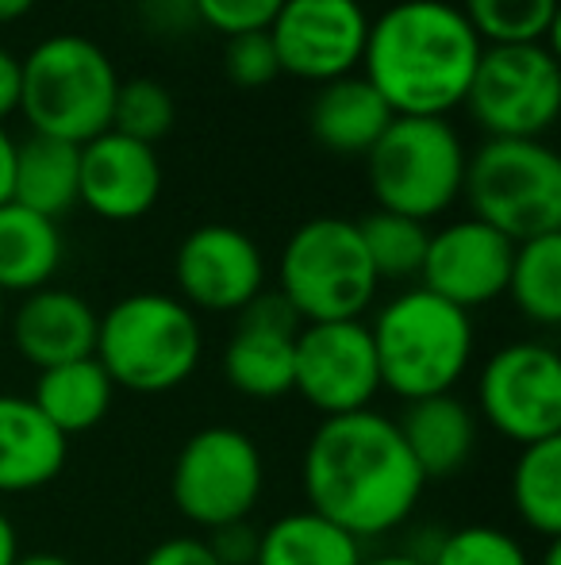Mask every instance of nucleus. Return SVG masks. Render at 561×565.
Returning a JSON list of instances; mask_svg holds the SVG:
<instances>
[{"instance_id": "9d476101", "label": "nucleus", "mask_w": 561, "mask_h": 565, "mask_svg": "<svg viewBox=\"0 0 561 565\" xmlns=\"http://www.w3.org/2000/svg\"><path fill=\"white\" fill-rule=\"evenodd\" d=\"M465 108L488 139H542L561 108L554 43L485 46L465 93Z\"/></svg>"}, {"instance_id": "a211bd4d", "label": "nucleus", "mask_w": 561, "mask_h": 565, "mask_svg": "<svg viewBox=\"0 0 561 565\" xmlns=\"http://www.w3.org/2000/svg\"><path fill=\"white\" fill-rule=\"evenodd\" d=\"M97 308L74 289L46 285L20 300L12 312V347L35 370L93 358L97 350Z\"/></svg>"}, {"instance_id": "f257e3e1", "label": "nucleus", "mask_w": 561, "mask_h": 565, "mask_svg": "<svg viewBox=\"0 0 561 565\" xmlns=\"http://www.w3.org/2000/svg\"><path fill=\"white\" fill-rule=\"evenodd\" d=\"M300 484L308 508L362 546L408 527L427 489L397 419L377 408L323 419L300 458Z\"/></svg>"}, {"instance_id": "2eb2a0df", "label": "nucleus", "mask_w": 561, "mask_h": 565, "mask_svg": "<svg viewBox=\"0 0 561 565\" xmlns=\"http://www.w3.org/2000/svg\"><path fill=\"white\" fill-rule=\"evenodd\" d=\"M511 258H516V243L496 227L473 216L450 220L446 227L431 231L427 238L423 269L416 285L473 316V308H485L504 297Z\"/></svg>"}, {"instance_id": "6ab92c4d", "label": "nucleus", "mask_w": 561, "mask_h": 565, "mask_svg": "<svg viewBox=\"0 0 561 565\" xmlns=\"http://www.w3.org/2000/svg\"><path fill=\"white\" fill-rule=\"evenodd\" d=\"M412 461L420 466L423 481L457 477L473 461L481 443V419L457 393L408 401L397 419Z\"/></svg>"}, {"instance_id": "5701e85b", "label": "nucleus", "mask_w": 561, "mask_h": 565, "mask_svg": "<svg viewBox=\"0 0 561 565\" xmlns=\"http://www.w3.org/2000/svg\"><path fill=\"white\" fill-rule=\"evenodd\" d=\"M62 266V231L54 220L8 201L0 209V292L28 297L46 289Z\"/></svg>"}, {"instance_id": "72a5a7b5", "label": "nucleus", "mask_w": 561, "mask_h": 565, "mask_svg": "<svg viewBox=\"0 0 561 565\" xmlns=\"http://www.w3.org/2000/svg\"><path fill=\"white\" fill-rule=\"evenodd\" d=\"M208 551L216 554L219 565H255L258 554V527L250 520L242 523H227L219 531H208Z\"/></svg>"}, {"instance_id": "473e14b6", "label": "nucleus", "mask_w": 561, "mask_h": 565, "mask_svg": "<svg viewBox=\"0 0 561 565\" xmlns=\"http://www.w3.org/2000/svg\"><path fill=\"white\" fill-rule=\"evenodd\" d=\"M284 0H193L196 23H204L216 35H247V31H266L273 15L281 12Z\"/></svg>"}, {"instance_id": "6e6552de", "label": "nucleus", "mask_w": 561, "mask_h": 565, "mask_svg": "<svg viewBox=\"0 0 561 565\" xmlns=\"http://www.w3.org/2000/svg\"><path fill=\"white\" fill-rule=\"evenodd\" d=\"M470 216L511 243L561 231V158L542 139H485L465 162Z\"/></svg>"}, {"instance_id": "7c9ffc66", "label": "nucleus", "mask_w": 561, "mask_h": 565, "mask_svg": "<svg viewBox=\"0 0 561 565\" xmlns=\"http://www.w3.org/2000/svg\"><path fill=\"white\" fill-rule=\"evenodd\" d=\"M427 565H535V562L511 531H500L493 523H470V527L439 535Z\"/></svg>"}, {"instance_id": "a878e982", "label": "nucleus", "mask_w": 561, "mask_h": 565, "mask_svg": "<svg viewBox=\"0 0 561 565\" xmlns=\"http://www.w3.org/2000/svg\"><path fill=\"white\" fill-rule=\"evenodd\" d=\"M504 297L516 305L524 320L535 328H558L561 323V231L516 243L508 289Z\"/></svg>"}, {"instance_id": "c756f323", "label": "nucleus", "mask_w": 561, "mask_h": 565, "mask_svg": "<svg viewBox=\"0 0 561 565\" xmlns=\"http://www.w3.org/2000/svg\"><path fill=\"white\" fill-rule=\"evenodd\" d=\"M173 119H177V105H173V93L165 89L154 77H131L116 89L112 105V127L108 131H120L136 142L158 147L165 135L173 131Z\"/></svg>"}, {"instance_id": "37998d69", "label": "nucleus", "mask_w": 561, "mask_h": 565, "mask_svg": "<svg viewBox=\"0 0 561 565\" xmlns=\"http://www.w3.org/2000/svg\"><path fill=\"white\" fill-rule=\"evenodd\" d=\"M535 565H561V539H550L547 551H542V558Z\"/></svg>"}, {"instance_id": "e433bc0d", "label": "nucleus", "mask_w": 561, "mask_h": 565, "mask_svg": "<svg viewBox=\"0 0 561 565\" xmlns=\"http://www.w3.org/2000/svg\"><path fill=\"white\" fill-rule=\"evenodd\" d=\"M15 113H20V58L0 46V127Z\"/></svg>"}, {"instance_id": "2f4dec72", "label": "nucleus", "mask_w": 561, "mask_h": 565, "mask_svg": "<svg viewBox=\"0 0 561 565\" xmlns=\"http://www.w3.org/2000/svg\"><path fill=\"white\" fill-rule=\"evenodd\" d=\"M224 66H227V77H231L239 89H266V85H273L281 77L270 31H247V35L227 39Z\"/></svg>"}, {"instance_id": "c85d7f7f", "label": "nucleus", "mask_w": 561, "mask_h": 565, "mask_svg": "<svg viewBox=\"0 0 561 565\" xmlns=\"http://www.w3.org/2000/svg\"><path fill=\"white\" fill-rule=\"evenodd\" d=\"M358 235L374 262L377 281H420L427 238H431L427 224L377 209L374 216L358 220Z\"/></svg>"}, {"instance_id": "393cba45", "label": "nucleus", "mask_w": 561, "mask_h": 565, "mask_svg": "<svg viewBox=\"0 0 561 565\" xmlns=\"http://www.w3.org/2000/svg\"><path fill=\"white\" fill-rule=\"evenodd\" d=\"M366 546L312 508L284 512L258 531L255 565H362Z\"/></svg>"}, {"instance_id": "423d86ee", "label": "nucleus", "mask_w": 561, "mask_h": 565, "mask_svg": "<svg viewBox=\"0 0 561 565\" xmlns=\"http://www.w3.org/2000/svg\"><path fill=\"white\" fill-rule=\"evenodd\" d=\"M377 289L381 281L354 220L315 216L284 238L278 297L300 323L362 320L377 305Z\"/></svg>"}, {"instance_id": "b1692460", "label": "nucleus", "mask_w": 561, "mask_h": 565, "mask_svg": "<svg viewBox=\"0 0 561 565\" xmlns=\"http://www.w3.org/2000/svg\"><path fill=\"white\" fill-rule=\"evenodd\" d=\"M112 401H116V385L108 381V373L100 370L97 358H77V362L39 370L35 393H31V404H35L66 439L69 435L93 431V427L112 412Z\"/></svg>"}, {"instance_id": "aec40b11", "label": "nucleus", "mask_w": 561, "mask_h": 565, "mask_svg": "<svg viewBox=\"0 0 561 565\" xmlns=\"http://www.w3.org/2000/svg\"><path fill=\"white\" fill-rule=\"evenodd\" d=\"M69 439L31 404L0 393V497L39 492L66 469Z\"/></svg>"}, {"instance_id": "f704fd0d", "label": "nucleus", "mask_w": 561, "mask_h": 565, "mask_svg": "<svg viewBox=\"0 0 561 565\" xmlns=\"http://www.w3.org/2000/svg\"><path fill=\"white\" fill-rule=\"evenodd\" d=\"M139 565H219L216 554L208 551V543L196 535H173L162 539L158 546H150L147 558Z\"/></svg>"}, {"instance_id": "20e7f679", "label": "nucleus", "mask_w": 561, "mask_h": 565, "mask_svg": "<svg viewBox=\"0 0 561 565\" xmlns=\"http://www.w3.org/2000/svg\"><path fill=\"white\" fill-rule=\"evenodd\" d=\"M120 89L112 58L89 35L58 31L20 58V113L31 135L85 147L112 127V105Z\"/></svg>"}, {"instance_id": "f3484780", "label": "nucleus", "mask_w": 561, "mask_h": 565, "mask_svg": "<svg viewBox=\"0 0 561 565\" xmlns=\"http://www.w3.org/2000/svg\"><path fill=\"white\" fill-rule=\"evenodd\" d=\"M300 320L278 292H262L239 312L224 347V381L247 401H281L292 393Z\"/></svg>"}, {"instance_id": "0eeeda50", "label": "nucleus", "mask_w": 561, "mask_h": 565, "mask_svg": "<svg viewBox=\"0 0 561 565\" xmlns=\"http://www.w3.org/2000/svg\"><path fill=\"white\" fill-rule=\"evenodd\" d=\"M470 150L442 116H397L366 154L369 193L377 209L416 224L446 216L462 201Z\"/></svg>"}, {"instance_id": "f8f14e48", "label": "nucleus", "mask_w": 561, "mask_h": 565, "mask_svg": "<svg viewBox=\"0 0 561 565\" xmlns=\"http://www.w3.org/2000/svg\"><path fill=\"white\" fill-rule=\"evenodd\" d=\"M292 393L323 419L374 408L381 393L374 335L366 320L300 323Z\"/></svg>"}, {"instance_id": "58836bf2", "label": "nucleus", "mask_w": 561, "mask_h": 565, "mask_svg": "<svg viewBox=\"0 0 561 565\" xmlns=\"http://www.w3.org/2000/svg\"><path fill=\"white\" fill-rule=\"evenodd\" d=\"M20 531H15L12 515L0 508V565H15V558H20Z\"/></svg>"}, {"instance_id": "9b49d317", "label": "nucleus", "mask_w": 561, "mask_h": 565, "mask_svg": "<svg viewBox=\"0 0 561 565\" xmlns=\"http://www.w3.org/2000/svg\"><path fill=\"white\" fill-rule=\"evenodd\" d=\"M477 419L500 439L535 447L561 435V358L550 342L516 339L477 373Z\"/></svg>"}, {"instance_id": "79ce46f5", "label": "nucleus", "mask_w": 561, "mask_h": 565, "mask_svg": "<svg viewBox=\"0 0 561 565\" xmlns=\"http://www.w3.org/2000/svg\"><path fill=\"white\" fill-rule=\"evenodd\" d=\"M15 565H74L66 554H51V551H35V554H20Z\"/></svg>"}, {"instance_id": "39448f33", "label": "nucleus", "mask_w": 561, "mask_h": 565, "mask_svg": "<svg viewBox=\"0 0 561 565\" xmlns=\"http://www.w3.org/2000/svg\"><path fill=\"white\" fill-rule=\"evenodd\" d=\"M93 358L116 388L139 396L173 393L201 370V316L173 292H131L100 316Z\"/></svg>"}, {"instance_id": "dca6fc26", "label": "nucleus", "mask_w": 561, "mask_h": 565, "mask_svg": "<svg viewBox=\"0 0 561 565\" xmlns=\"http://www.w3.org/2000/svg\"><path fill=\"white\" fill-rule=\"evenodd\" d=\"M162 196L158 147L136 142L120 131L89 139L77 158V204L108 224L142 220Z\"/></svg>"}, {"instance_id": "ea45409f", "label": "nucleus", "mask_w": 561, "mask_h": 565, "mask_svg": "<svg viewBox=\"0 0 561 565\" xmlns=\"http://www.w3.org/2000/svg\"><path fill=\"white\" fill-rule=\"evenodd\" d=\"M39 0H0V28H8V23H20L23 15L35 12Z\"/></svg>"}, {"instance_id": "ddd939ff", "label": "nucleus", "mask_w": 561, "mask_h": 565, "mask_svg": "<svg viewBox=\"0 0 561 565\" xmlns=\"http://www.w3.org/2000/svg\"><path fill=\"white\" fill-rule=\"evenodd\" d=\"M369 20L362 0H284L266 31L281 74L327 85L362 70Z\"/></svg>"}, {"instance_id": "412c9836", "label": "nucleus", "mask_w": 561, "mask_h": 565, "mask_svg": "<svg viewBox=\"0 0 561 565\" xmlns=\"http://www.w3.org/2000/svg\"><path fill=\"white\" fill-rule=\"evenodd\" d=\"M392 119V108L362 74L320 85L308 105V127L315 142L343 158H366Z\"/></svg>"}, {"instance_id": "a19ab883", "label": "nucleus", "mask_w": 561, "mask_h": 565, "mask_svg": "<svg viewBox=\"0 0 561 565\" xmlns=\"http://www.w3.org/2000/svg\"><path fill=\"white\" fill-rule=\"evenodd\" d=\"M362 565H423V562L412 558L408 551H389V554H374V558H362Z\"/></svg>"}, {"instance_id": "4468645a", "label": "nucleus", "mask_w": 561, "mask_h": 565, "mask_svg": "<svg viewBox=\"0 0 561 565\" xmlns=\"http://www.w3.org/2000/svg\"><path fill=\"white\" fill-rule=\"evenodd\" d=\"M266 254L242 227L201 224L173 254V297L193 312L239 316L266 292Z\"/></svg>"}, {"instance_id": "1a4fd4ad", "label": "nucleus", "mask_w": 561, "mask_h": 565, "mask_svg": "<svg viewBox=\"0 0 561 565\" xmlns=\"http://www.w3.org/2000/svg\"><path fill=\"white\" fill-rule=\"evenodd\" d=\"M266 492V458L242 427L212 424L181 443L170 497L193 527L219 531L255 515Z\"/></svg>"}, {"instance_id": "bb28decb", "label": "nucleus", "mask_w": 561, "mask_h": 565, "mask_svg": "<svg viewBox=\"0 0 561 565\" xmlns=\"http://www.w3.org/2000/svg\"><path fill=\"white\" fill-rule=\"evenodd\" d=\"M511 508L535 535L561 539V435L535 447H519L511 466Z\"/></svg>"}, {"instance_id": "4be33fe9", "label": "nucleus", "mask_w": 561, "mask_h": 565, "mask_svg": "<svg viewBox=\"0 0 561 565\" xmlns=\"http://www.w3.org/2000/svg\"><path fill=\"white\" fill-rule=\"evenodd\" d=\"M77 158L82 147L46 135H28L15 142L12 204L58 224L69 209H77Z\"/></svg>"}, {"instance_id": "4c0bfd02", "label": "nucleus", "mask_w": 561, "mask_h": 565, "mask_svg": "<svg viewBox=\"0 0 561 565\" xmlns=\"http://www.w3.org/2000/svg\"><path fill=\"white\" fill-rule=\"evenodd\" d=\"M12 158H15V139L8 135V127H0V209L12 201Z\"/></svg>"}, {"instance_id": "c9c22d12", "label": "nucleus", "mask_w": 561, "mask_h": 565, "mask_svg": "<svg viewBox=\"0 0 561 565\" xmlns=\"http://www.w3.org/2000/svg\"><path fill=\"white\" fill-rule=\"evenodd\" d=\"M142 15L162 31H185L188 23H196L193 0H142Z\"/></svg>"}, {"instance_id": "cd10ccee", "label": "nucleus", "mask_w": 561, "mask_h": 565, "mask_svg": "<svg viewBox=\"0 0 561 565\" xmlns=\"http://www.w3.org/2000/svg\"><path fill=\"white\" fill-rule=\"evenodd\" d=\"M485 46L554 43L558 0H454Z\"/></svg>"}, {"instance_id": "7ed1b4c3", "label": "nucleus", "mask_w": 561, "mask_h": 565, "mask_svg": "<svg viewBox=\"0 0 561 565\" xmlns=\"http://www.w3.org/2000/svg\"><path fill=\"white\" fill-rule=\"evenodd\" d=\"M369 335L381 388L404 404L454 393L477 350L473 316L427 292L423 285H408L385 300L369 320Z\"/></svg>"}, {"instance_id": "c03bdc74", "label": "nucleus", "mask_w": 561, "mask_h": 565, "mask_svg": "<svg viewBox=\"0 0 561 565\" xmlns=\"http://www.w3.org/2000/svg\"><path fill=\"white\" fill-rule=\"evenodd\" d=\"M4 323H8V297L0 292V331H4Z\"/></svg>"}, {"instance_id": "f03ea898", "label": "nucleus", "mask_w": 561, "mask_h": 565, "mask_svg": "<svg viewBox=\"0 0 561 565\" xmlns=\"http://www.w3.org/2000/svg\"><path fill=\"white\" fill-rule=\"evenodd\" d=\"M485 51L454 0H397L369 20L358 74L392 116H442L465 105Z\"/></svg>"}]
</instances>
